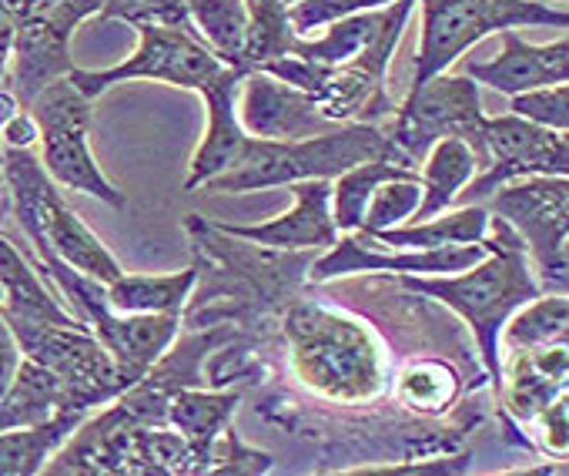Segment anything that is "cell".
I'll return each instance as SVG.
<instances>
[{"label": "cell", "mask_w": 569, "mask_h": 476, "mask_svg": "<svg viewBox=\"0 0 569 476\" xmlns=\"http://www.w3.org/2000/svg\"><path fill=\"white\" fill-rule=\"evenodd\" d=\"M18 111H24V105L18 101V95L4 85V88H0V128H4Z\"/></svg>", "instance_id": "obj_37"}, {"label": "cell", "mask_w": 569, "mask_h": 476, "mask_svg": "<svg viewBox=\"0 0 569 476\" xmlns=\"http://www.w3.org/2000/svg\"><path fill=\"white\" fill-rule=\"evenodd\" d=\"M489 211L506 218L526 242L532 269H546L569 238V175H532L489 195Z\"/></svg>", "instance_id": "obj_15"}, {"label": "cell", "mask_w": 569, "mask_h": 476, "mask_svg": "<svg viewBox=\"0 0 569 476\" xmlns=\"http://www.w3.org/2000/svg\"><path fill=\"white\" fill-rule=\"evenodd\" d=\"M14 18L4 11V4H0V88L8 85V71H11V44H14Z\"/></svg>", "instance_id": "obj_36"}, {"label": "cell", "mask_w": 569, "mask_h": 476, "mask_svg": "<svg viewBox=\"0 0 569 476\" xmlns=\"http://www.w3.org/2000/svg\"><path fill=\"white\" fill-rule=\"evenodd\" d=\"M104 11V0H54V4L28 21L18 24L14 44H11V71L8 88L18 95L24 108L34 105V98L54 85L58 78H68L74 71L71 61V34L81 21Z\"/></svg>", "instance_id": "obj_13"}, {"label": "cell", "mask_w": 569, "mask_h": 476, "mask_svg": "<svg viewBox=\"0 0 569 476\" xmlns=\"http://www.w3.org/2000/svg\"><path fill=\"white\" fill-rule=\"evenodd\" d=\"M399 399L419 413H446L459 399V373L442 359H416L396 383Z\"/></svg>", "instance_id": "obj_30"}, {"label": "cell", "mask_w": 569, "mask_h": 476, "mask_svg": "<svg viewBox=\"0 0 569 476\" xmlns=\"http://www.w3.org/2000/svg\"><path fill=\"white\" fill-rule=\"evenodd\" d=\"M412 175H419V171L396 165L389 158H372V161H362V165L342 171L332 181V218H336L339 231H359L362 228L369 198L376 195L379 185H386L392 178H412Z\"/></svg>", "instance_id": "obj_28"}, {"label": "cell", "mask_w": 569, "mask_h": 476, "mask_svg": "<svg viewBox=\"0 0 569 476\" xmlns=\"http://www.w3.org/2000/svg\"><path fill=\"white\" fill-rule=\"evenodd\" d=\"M386 158V128L382 125H339L326 135H312L302 141H271V138H251L244 141L238 161L201 185V191L211 195H248L264 191L278 185H296L309 178L336 181L342 171Z\"/></svg>", "instance_id": "obj_2"}, {"label": "cell", "mask_w": 569, "mask_h": 476, "mask_svg": "<svg viewBox=\"0 0 569 476\" xmlns=\"http://www.w3.org/2000/svg\"><path fill=\"white\" fill-rule=\"evenodd\" d=\"M399 44H382L362 58L342 61V65H322L299 54H284L278 61H268L258 71H268L271 78L299 88L312 98V105L336 125H379L382 118H392L396 105L386 91V75L392 65Z\"/></svg>", "instance_id": "obj_8"}, {"label": "cell", "mask_w": 569, "mask_h": 476, "mask_svg": "<svg viewBox=\"0 0 569 476\" xmlns=\"http://www.w3.org/2000/svg\"><path fill=\"white\" fill-rule=\"evenodd\" d=\"M486 155L489 165L459 191L456 201L476 205L496 188L532 175H569V138L516 111L486 118Z\"/></svg>", "instance_id": "obj_12"}, {"label": "cell", "mask_w": 569, "mask_h": 476, "mask_svg": "<svg viewBox=\"0 0 569 476\" xmlns=\"http://www.w3.org/2000/svg\"><path fill=\"white\" fill-rule=\"evenodd\" d=\"M419 201H422V175L392 178V181L379 185L376 195L369 198L366 221H362L359 231L376 235L382 228H396V225H402V221H409L416 215Z\"/></svg>", "instance_id": "obj_31"}, {"label": "cell", "mask_w": 569, "mask_h": 476, "mask_svg": "<svg viewBox=\"0 0 569 476\" xmlns=\"http://www.w3.org/2000/svg\"><path fill=\"white\" fill-rule=\"evenodd\" d=\"M489 205H462L456 211H439L436 218L412 221V225H396L382 228L372 238L392 249H456V246H472L482 242L489 231Z\"/></svg>", "instance_id": "obj_23"}, {"label": "cell", "mask_w": 569, "mask_h": 476, "mask_svg": "<svg viewBox=\"0 0 569 476\" xmlns=\"http://www.w3.org/2000/svg\"><path fill=\"white\" fill-rule=\"evenodd\" d=\"M64 409H71L64 379L58 373H51L48 366L24 356L14 383L8 386L4 396H0V433L21 429V426H41Z\"/></svg>", "instance_id": "obj_22"}, {"label": "cell", "mask_w": 569, "mask_h": 476, "mask_svg": "<svg viewBox=\"0 0 569 476\" xmlns=\"http://www.w3.org/2000/svg\"><path fill=\"white\" fill-rule=\"evenodd\" d=\"M91 413L64 409L41 426H21L0 433V476H34L48 469V459L74 436Z\"/></svg>", "instance_id": "obj_24"}, {"label": "cell", "mask_w": 569, "mask_h": 476, "mask_svg": "<svg viewBox=\"0 0 569 476\" xmlns=\"http://www.w3.org/2000/svg\"><path fill=\"white\" fill-rule=\"evenodd\" d=\"M422 34L412 88L449 71L472 44L512 28H569V11L542 0H419Z\"/></svg>", "instance_id": "obj_7"}, {"label": "cell", "mask_w": 569, "mask_h": 476, "mask_svg": "<svg viewBox=\"0 0 569 476\" xmlns=\"http://www.w3.org/2000/svg\"><path fill=\"white\" fill-rule=\"evenodd\" d=\"M466 75L499 95H526L569 85V34L552 44H526L519 34L502 31V51L492 61H469Z\"/></svg>", "instance_id": "obj_18"}, {"label": "cell", "mask_w": 569, "mask_h": 476, "mask_svg": "<svg viewBox=\"0 0 569 476\" xmlns=\"http://www.w3.org/2000/svg\"><path fill=\"white\" fill-rule=\"evenodd\" d=\"M244 75L248 71L224 65L221 75L211 78L201 88V98H204V108H208V125H204L201 148L191 158L184 191H198L204 181H211L214 175L228 171L238 161V155H241V148L248 141V131L238 121V85H241Z\"/></svg>", "instance_id": "obj_19"}, {"label": "cell", "mask_w": 569, "mask_h": 476, "mask_svg": "<svg viewBox=\"0 0 569 476\" xmlns=\"http://www.w3.org/2000/svg\"><path fill=\"white\" fill-rule=\"evenodd\" d=\"M4 313V309H0ZM24 356L58 373L68 386L71 409L91 413L98 406H111L128 386L118 373L114 356L88 326H54L24 316L4 313Z\"/></svg>", "instance_id": "obj_10"}, {"label": "cell", "mask_w": 569, "mask_h": 476, "mask_svg": "<svg viewBox=\"0 0 569 476\" xmlns=\"http://www.w3.org/2000/svg\"><path fill=\"white\" fill-rule=\"evenodd\" d=\"M14 215V205H11V185H8V175H4V165H0V228L4 221Z\"/></svg>", "instance_id": "obj_38"}, {"label": "cell", "mask_w": 569, "mask_h": 476, "mask_svg": "<svg viewBox=\"0 0 569 476\" xmlns=\"http://www.w3.org/2000/svg\"><path fill=\"white\" fill-rule=\"evenodd\" d=\"M566 138H569V135H566Z\"/></svg>", "instance_id": "obj_41"}, {"label": "cell", "mask_w": 569, "mask_h": 476, "mask_svg": "<svg viewBox=\"0 0 569 476\" xmlns=\"http://www.w3.org/2000/svg\"><path fill=\"white\" fill-rule=\"evenodd\" d=\"M0 303H4V289H0Z\"/></svg>", "instance_id": "obj_39"}, {"label": "cell", "mask_w": 569, "mask_h": 476, "mask_svg": "<svg viewBox=\"0 0 569 476\" xmlns=\"http://www.w3.org/2000/svg\"><path fill=\"white\" fill-rule=\"evenodd\" d=\"M442 138H462L476 151L479 171L489 165L479 81L469 78L466 71H442L409 91V98L392 111V121L386 128V158L416 168Z\"/></svg>", "instance_id": "obj_6"}, {"label": "cell", "mask_w": 569, "mask_h": 476, "mask_svg": "<svg viewBox=\"0 0 569 476\" xmlns=\"http://www.w3.org/2000/svg\"><path fill=\"white\" fill-rule=\"evenodd\" d=\"M248 11V65L251 71L264 68L296 51V28L289 18L292 0H241Z\"/></svg>", "instance_id": "obj_29"}, {"label": "cell", "mask_w": 569, "mask_h": 476, "mask_svg": "<svg viewBox=\"0 0 569 476\" xmlns=\"http://www.w3.org/2000/svg\"><path fill=\"white\" fill-rule=\"evenodd\" d=\"M38 272H44L68 299L71 313L104 343V349L114 356L118 373L124 379V386L131 389L134 383H141L158 359H164V353L171 349L181 316L164 313V316H151V313H118L108 303L104 282L78 272L74 266L61 262L58 256H38Z\"/></svg>", "instance_id": "obj_5"}, {"label": "cell", "mask_w": 569, "mask_h": 476, "mask_svg": "<svg viewBox=\"0 0 569 476\" xmlns=\"http://www.w3.org/2000/svg\"><path fill=\"white\" fill-rule=\"evenodd\" d=\"M539 286H542V292L569 296V238L562 242L559 256L546 269H539Z\"/></svg>", "instance_id": "obj_35"}, {"label": "cell", "mask_w": 569, "mask_h": 476, "mask_svg": "<svg viewBox=\"0 0 569 476\" xmlns=\"http://www.w3.org/2000/svg\"><path fill=\"white\" fill-rule=\"evenodd\" d=\"M188 14L204 44L228 65L251 71L248 65V11L241 0H188Z\"/></svg>", "instance_id": "obj_27"}, {"label": "cell", "mask_w": 569, "mask_h": 476, "mask_svg": "<svg viewBox=\"0 0 569 476\" xmlns=\"http://www.w3.org/2000/svg\"><path fill=\"white\" fill-rule=\"evenodd\" d=\"M28 111L34 115L41 131V161L61 188L91 195L111 208L128 205V198L104 178L91 155V98L81 95L71 78H58L54 85H48Z\"/></svg>", "instance_id": "obj_9"}, {"label": "cell", "mask_w": 569, "mask_h": 476, "mask_svg": "<svg viewBox=\"0 0 569 476\" xmlns=\"http://www.w3.org/2000/svg\"><path fill=\"white\" fill-rule=\"evenodd\" d=\"M38 138H41V131H38V121L28 108L18 111L4 128H0V145L4 148H34Z\"/></svg>", "instance_id": "obj_34"}, {"label": "cell", "mask_w": 569, "mask_h": 476, "mask_svg": "<svg viewBox=\"0 0 569 476\" xmlns=\"http://www.w3.org/2000/svg\"><path fill=\"white\" fill-rule=\"evenodd\" d=\"M302 383L332 399H372L386 389L382 343L356 319L302 306L289 319Z\"/></svg>", "instance_id": "obj_4"}, {"label": "cell", "mask_w": 569, "mask_h": 476, "mask_svg": "<svg viewBox=\"0 0 569 476\" xmlns=\"http://www.w3.org/2000/svg\"><path fill=\"white\" fill-rule=\"evenodd\" d=\"M482 242L486 256L459 276H399V282L409 292L429 296L449 306L459 319H466L492 379V389L502 393L499 336L526 303L542 296V286L532 276L536 269L529 262L526 242L506 218H489V231Z\"/></svg>", "instance_id": "obj_1"}, {"label": "cell", "mask_w": 569, "mask_h": 476, "mask_svg": "<svg viewBox=\"0 0 569 476\" xmlns=\"http://www.w3.org/2000/svg\"><path fill=\"white\" fill-rule=\"evenodd\" d=\"M238 121L251 138L302 141L339 128L329 121L309 95L271 78L268 71H248L238 85Z\"/></svg>", "instance_id": "obj_17"}, {"label": "cell", "mask_w": 569, "mask_h": 476, "mask_svg": "<svg viewBox=\"0 0 569 476\" xmlns=\"http://www.w3.org/2000/svg\"><path fill=\"white\" fill-rule=\"evenodd\" d=\"M141 44L138 51L108 71H81L74 68L68 78L74 81V88L81 95H88L91 101L98 95H104L108 88L121 85V81H164L174 88H188V91H201L211 78L221 75L224 61L198 38V31H184V28H164V24H141L138 28Z\"/></svg>", "instance_id": "obj_11"}, {"label": "cell", "mask_w": 569, "mask_h": 476, "mask_svg": "<svg viewBox=\"0 0 569 476\" xmlns=\"http://www.w3.org/2000/svg\"><path fill=\"white\" fill-rule=\"evenodd\" d=\"M0 289H4V303L0 309L11 316L54 323V326H84L71 309L61 306V299L41 282L38 262H28L24 252L0 231Z\"/></svg>", "instance_id": "obj_21"}, {"label": "cell", "mask_w": 569, "mask_h": 476, "mask_svg": "<svg viewBox=\"0 0 569 476\" xmlns=\"http://www.w3.org/2000/svg\"><path fill=\"white\" fill-rule=\"evenodd\" d=\"M14 218L31 238L38 256H58L78 272L111 286L124 276L118 259L101 246V238L78 218V211L64 201L61 185L48 175L44 161L34 148H4L0 151Z\"/></svg>", "instance_id": "obj_3"}, {"label": "cell", "mask_w": 569, "mask_h": 476, "mask_svg": "<svg viewBox=\"0 0 569 476\" xmlns=\"http://www.w3.org/2000/svg\"><path fill=\"white\" fill-rule=\"evenodd\" d=\"M292 4H296V0H292Z\"/></svg>", "instance_id": "obj_40"}, {"label": "cell", "mask_w": 569, "mask_h": 476, "mask_svg": "<svg viewBox=\"0 0 569 476\" xmlns=\"http://www.w3.org/2000/svg\"><path fill=\"white\" fill-rule=\"evenodd\" d=\"M198 282V269H181L171 276H121L118 282L104 286L111 309L118 313H151V316H164L174 313L181 316L191 289Z\"/></svg>", "instance_id": "obj_26"}, {"label": "cell", "mask_w": 569, "mask_h": 476, "mask_svg": "<svg viewBox=\"0 0 569 476\" xmlns=\"http://www.w3.org/2000/svg\"><path fill=\"white\" fill-rule=\"evenodd\" d=\"M21 363H24V349H21L18 336H14V329H11L8 316L0 313V396H4V393H8V386L14 383V376H18Z\"/></svg>", "instance_id": "obj_33"}, {"label": "cell", "mask_w": 569, "mask_h": 476, "mask_svg": "<svg viewBox=\"0 0 569 476\" xmlns=\"http://www.w3.org/2000/svg\"><path fill=\"white\" fill-rule=\"evenodd\" d=\"M512 111L522 115V118H532V121H539L546 128H556V131L569 135V85L516 95Z\"/></svg>", "instance_id": "obj_32"}, {"label": "cell", "mask_w": 569, "mask_h": 476, "mask_svg": "<svg viewBox=\"0 0 569 476\" xmlns=\"http://www.w3.org/2000/svg\"><path fill=\"white\" fill-rule=\"evenodd\" d=\"M238 409V393H201V389H174L168 396V426L178 429L194 459L198 469H214V443L228 433V423Z\"/></svg>", "instance_id": "obj_20"}, {"label": "cell", "mask_w": 569, "mask_h": 476, "mask_svg": "<svg viewBox=\"0 0 569 476\" xmlns=\"http://www.w3.org/2000/svg\"><path fill=\"white\" fill-rule=\"evenodd\" d=\"M479 158L462 138H442L432 145V151L422 161V201L412 215V221L436 218L449 205H456L459 191L476 178Z\"/></svg>", "instance_id": "obj_25"}, {"label": "cell", "mask_w": 569, "mask_h": 476, "mask_svg": "<svg viewBox=\"0 0 569 476\" xmlns=\"http://www.w3.org/2000/svg\"><path fill=\"white\" fill-rule=\"evenodd\" d=\"M292 208L258 225H214L221 235L254 242L261 249H281V252H312V249H332L342 235L332 218V181L309 178L292 185Z\"/></svg>", "instance_id": "obj_16"}, {"label": "cell", "mask_w": 569, "mask_h": 476, "mask_svg": "<svg viewBox=\"0 0 569 476\" xmlns=\"http://www.w3.org/2000/svg\"><path fill=\"white\" fill-rule=\"evenodd\" d=\"M486 256V242L456 249H392L376 242L366 231H342L336 246L312 262V282H329L356 272H389V276H452L472 269Z\"/></svg>", "instance_id": "obj_14"}]
</instances>
